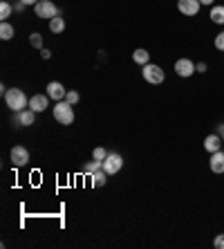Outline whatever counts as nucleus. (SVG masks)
I'll return each instance as SVG.
<instances>
[{
  "label": "nucleus",
  "instance_id": "nucleus-1",
  "mask_svg": "<svg viewBox=\"0 0 224 249\" xmlns=\"http://www.w3.org/2000/svg\"><path fill=\"white\" fill-rule=\"evenodd\" d=\"M5 104H7V108H12L14 112H20L29 106V99L25 97V92L20 88H12V90L5 92Z\"/></svg>",
  "mask_w": 224,
  "mask_h": 249
},
{
  "label": "nucleus",
  "instance_id": "nucleus-2",
  "mask_svg": "<svg viewBox=\"0 0 224 249\" xmlns=\"http://www.w3.org/2000/svg\"><path fill=\"white\" fill-rule=\"evenodd\" d=\"M54 119H56L61 126H69V124L74 122V108H72V104H68V101H56V106H54Z\"/></svg>",
  "mask_w": 224,
  "mask_h": 249
},
{
  "label": "nucleus",
  "instance_id": "nucleus-3",
  "mask_svg": "<svg viewBox=\"0 0 224 249\" xmlns=\"http://www.w3.org/2000/svg\"><path fill=\"white\" fill-rule=\"evenodd\" d=\"M34 14H36V18L52 20L54 16H58V7L54 5V2H50V0H40V2L34 5Z\"/></svg>",
  "mask_w": 224,
  "mask_h": 249
},
{
  "label": "nucleus",
  "instance_id": "nucleus-4",
  "mask_svg": "<svg viewBox=\"0 0 224 249\" xmlns=\"http://www.w3.org/2000/svg\"><path fill=\"white\" fill-rule=\"evenodd\" d=\"M144 79L148 83H153V86H159V83H164V79H166V72L159 68V65H153V63H148V65H144Z\"/></svg>",
  "mask_w": 224,
  "mask_h": 249
},
{
  "label": "nucleus",
  "instance_id": "nucleus-5",
  "mask_svg": "<svg viewBox=\"0 0 224 249\" xmlns=\"http://www.w3.org/2000/svg\"><path fill=\"white\" fill-rule=\"evenodd\" d=\"M195 65L197 63H193L190 58H177V61H175V72H177V76H182V79H189V76H193L197 72Z\"/></svg>",
  "mask_w": 224,
  "mask_h": 249
},
{
  "label": "nucleus",
  "instance_id": "nucleus-6",
  "mask_svg": "<svg viewBox=\"0 0 224 249\" xmlns=\"http://www.w3.org/2000/svg\"><path fill=\"white\" fill-rule=\"evenodd\" d=\"M121 166H123V160H121L119 153H108V157L103 160V171L108 175H115L121 171Z\"/></svg>",
  "mask_w": 224,
  "mask_h": 249
},
{
  "label": "nucleus",
  "instance_id": "nucleus-7",
  "mask_svg": "<svg viewBox=\"0 0 224 249\" xmlns=\"http://www.w3.org/2000/svg\"><path fill=\"white\" fill-rule=\"evenodd\" d=\"M200 7H202L200 0H177V9H179V14H184V16H197V14H200Z\"/></svg>",
  "mask_w": 224,
  "mask_h": 249
},
{
  "label": "nucleus",
  "instance_id": "nucleus-8",
  "mask_svg": "<svg viewBox=\"0 0 224 249\" xmlns=\"http://www.w3.org/2000/svg\"><path fill=\"white\" fill-rule=\"evenodd\" d=\"M9 157H12L14 166H25V164L29 162V151L25 148V146H14L12 153H9Z\"/></svg>",
  "mask_w": 224,
  "mask_h": 249
},
{
  "label": "nucleus",
  "instance_id": "nucleus-9",
  "mask_svg": "<svg viewBox=\"0 0 224 249\" xmlns=\"http://www.w3.org/2000/svg\"><path fill=\"white\" fill-rule=\"evenodd\" d=\"M27 108H32L36 115H38V112H45L47 108H50V97H47V94H34V97L29 99Z\"/></svg>",
  "mask_w": 224,
  "mask_h": 249
},
{
  "label": "nucleus",
  "instance_id": "nucleus-10",
  "mask_svg": "<svg viewBox=\"0 0 224 249\" xmlns=\"http://www.w3.org/2000/svg\"><path fill=\"white\" fill-rule=\"evenodd\" d=\"M65 94H68V90H65L63 83H58V81L47 83V97L50 99H54V101H63Z\"/></svg>",
  "mask_w": 224,
  "mask_h": 249
},
{
  "label": "nucleus",
  "instance_id": "nucleus-11",
  "mask_svg": "<svg viewBox=\"0 0 224 249\" xmlns=\"http://www.w3.org/2000/svg\"><path fill=\"white\" fill-rule=\"evenodd\" d=\"M34 122H36V112L32 108H25V110L16 112V126H20V128L34 126Z\"/></svg>",
  "mask_w": 224,
  "mask_h": 249
},
{
  "label": "nucleus",
  "instance_id": "nucleus-12",
  "mask_svg": "<svg viewBox=\"0 0 224 249\" xmlns=\"http://www.w3.org/2000/svg\"><path fill=\"white\" fill-rule=\"evenodd\" d=\"M222 148V135L220 133H213L204 139V151L207 153H218Z\"/></svg>",
  "mask_w": 224,
  "mask_h": 249
},
{
  "label": "nucleus",
  "instance_id": "nucleus-13",
  "mask_svg": "<svg viewBox=\"0 0 224 249\" xmlns=\"http://www.w3.org/2000/svg\"><path fill=\"white\" fill-rule=\"evenodd\" d=\"M211 171L215 175H222L224 173V153L218 151V153H211V162H208Z\"/></svg>",
  "mask_w": 224,
  "mask_h": 249
},
{
  "label": "nucleus",
  "instance_id": "nucleus-14",
  "mask_svg": "<svg viewBox=\"0 0 224 249\" xmlns=\"http://www.w3.org/2000/svg\"><path fill=\"white\" fill-rule=\"evenodd\" d=\"M208 18H211L215 25H224V5H213Z\"/></svg>",
  "mask_w": 224,
  "mask_h": 249
},
{
  "label": "nucleus",
  "instance_id": "nucleus-15",
  "mask_svg": "<svg viewBox=\"0 0 224 249\" xmlns=\"http://www.w3.org/2000/svg\"><path fill=\"white\" fill-rule=\"evenodd\" d=\"M132 61H135L137 65H148L150 63V54L146 52V50H141V47H139V50H135V52H132Z\"/></svg>",
  "mask_w": 224,
  "mask_h": 249
},
{
  "label": "nucleus",
  "instance_id": "nucleus-16",
  "mask_svg": "<svg viewBox=\"0 0 224 249\" xmlns=\"http://www.w3.org/2000/svg\"><path fill=\"white\" fill-rule=\"evenodd\" d=\"M65 29V20L61 16H54L52 20H50V32H54V34H61Z\"/></svg>",
  "mask_w": 224,
  "mask_h": 249
},
{
  "label": "nucleus",
  "instance_id": "nucleus-17",
  "mask_svg": "<svg viewBox=\"0 0 224 249\" xmlns=\"http://www.w3.org/2000/svg\"><path fill=\"white\" fill-rule=\"evenodd\" d=\"M0 38H2V41L14 38V25H9L7 20H2V25H0Z\"/></svg>",
  "mask_w": 224,
  "mask_h": 249
},
{
  "label": "nucleus",
  "instance_id": "nucleus-18",
  "mask_svg": "<svg viewBox=\"0 0 224 249\" xmlns=\"http://www.w3.org/2000/svg\"><path fill=\"white\" fill-rule=\"evenodd\" d=\"M105 182H108V173H105L103 168H101V171H97V173H92V186H103Z\"/></svg>",
  "mask_w": 224,
  "mask_h": 249
},
{
  "label": "nucleus",
  "instance_id": "nucleus-19",
  "mask_svg": "<svg viewBox=\"0 0 224 249\" xmlns=\"http://www.w3.org/2000/svg\"><path fill=\"white\" fill-rule=\"evenodd\" d=\"M101 168H103V162H99V160L92 157V162H87L86 166H83V171H86L87 175H92V173H97V171H101Z\"/></svg>",
  "mask_w": 224,
  "mask_h": 249
},
{
  "label": "nucleus",
  "instance_id": "nucleus-20",
  "mask_svg": "<svg viewBox=\"0 0 224 249\" xmlns=\"http://www.w3.org/2000/svg\"><path fill=\"white\" fill-rule=\"evenodd\" d=\"M12 12H14V7L9 5L7 0H2V2H0V18H2V20H7V18L12 16Z\"/></svg>",
  "mask_w": 224,
  "mask_h": 249
},
{
  "label": "nucleus",
  "instance_id": "nucleus-21",
  "mask_svg": "<svg viewBox=\"0 0 224 249\" xmlns=\"http://www.w3.org/2000/svg\"><path fill=\"white\" fill-rule=\"evenodd\" d=\"M29 43H32V47H36V50H43V36H40L38 32H34V34L29 36Z\"/></svg>",
  "mask_w": 224,
  "mask_h": 249
},
{
  "label": "nucleus",
  "instance_id": "nucleus-22",
  "mask_svg": "<svg viewBox=\"0 0 224 249\" xmlns=\"http://www.w3.org/2000/svg\"><path fill=\"white\" fill-rule=\"evenodd\" d=\"M79 92H76V90H68V94H65V101H68V104H79Z\"/></svg>",
  "mask_w": 224,
  "mask_h": 249
},
{
  "label": "nucleus",
  "instance_id": "nucleus-23",
  "mask_svg": "<svg viewBox=\"0 0 224 249\" xmlns=\"http://www.w3.org/2000/svg\"><path fill=\"white\" fill-rule=\"evenodd\" d=\"M92 157H94V160H99V162H103L105 157H108V151L99 146V148H94V151H92Z\"/></svg>",
  "mask_w": 224,
  "mask_h": 249
},
{
  "label": "nucleus",
  "instance_id": "nucleus-24",
  "mask_svg": "<svg viewBox=\"0 0 224 249\" xmlns=\"http://www.w3.org/2000/svg\"><path fill=\"white\" fill-rule=\"evenodd\" d=\"M215 50L224 52V32H220V34L215 36Z\"/></svg>",
  "mask_w": 224,
  "mask_h": 249
},
{
  "label": "nucleus",
  "instance_id": "nucleus-25",
  "mask_svg": "<svg viewBox=\"0 0 224 249\" xmlns=\"http://www.w3.org/2000/svg\"><path fill=\"white\" fill-rule=\"evenodd\" d=\"M213 247H215V249H224V233H218V236H215Z\"/></svg>",
  "mask_w": 224,
  "mask_h": 249
},
{
  "label": "nucleus",
  "instance_id": "nucleus-26",
  "mask_svg": "<svg viewBox=\"0 0 224 249\" xmlns=\"http://www.w3.org/2000/svg\"><path fill=\"white\" fill-rule=\"evenodd\" d=\"M25 7H27V5H25L23 0H18V2H14V12H16V14H20V12H23V9H25Z\"/></svg>",
  "mask_w": 224,
  "mask_h": 249
},
{
  "label": "nucleus",
  "instance_id": "nucleus-27",
  "mask_svg": "<svg viewBox=\"0 0 224 249\" xmlns=\"http://www.w3.org/2000/svg\"><path fill=\"white\" fill-rule=\"evenodd\" d=\"M195 70H197V74H204V72L208 70V65H207V63H197V65H195Z\"/></svg>",
  "mask_w": 224,
  "mask_h": 249
},
{
  "label": "nucleus",
  "instance_id": "nucleus-28",
  "mask_svg": "<svg viewBox=\"0 0 224 249\" xmlns=\"http://www.w3.org/2000/svg\"><path fill=\"white\" fill-rule=\"evenodd\" d=\"M40 56H43V58H45V61H47V58L52 56V52H50V50H45V47H43V50H40Z\"/></svg>",
  "mask_w": 224,
  "mask_h": 249
},
{
  "label": "nucleus",
  "instance_id": "nucleus-29",
  "mask_svg": "<svg viewBox=\"0 0 224 249\" xmlns=\"http://www.w3.org/2000/svg\"><path fill=\"white\" fill-rule=\"evenodd\" d=\"M218 133L222 135V142H224V124H220V126H218Z\"/></svg>",
  "mask_w": 224,
  "mask_h": 249
},
{
  "label": "nucleus",
  "instance_id": "nucleus-30",
  "mask_svg": "<svg viewBox=\"0 0 224 249\" xmlns=\"http://www.w3.org/2000/svg\"><path fill=\"white\" fill-rule=\"evenodd\" d=\"M25 5H36V2H40V0H23Z\"/></svg>",
  "mask_w": 224,
  "mask_h": 249
},
{
  "label": "nucleus",
  "instance_id": "nucleus-31",
  "mask_svg": "<svg viewBox=\"0 0 224 249\" xmlns=\"http://www.w3.org/2000/svg\"><path fill=\"white\" fill-rule=\"evenodd\" d=\"M202 5H213V2H215V0H200Z\"/></svg>",
  "mask_w": 224,
  "mask_h": 249
}]
</instances>
